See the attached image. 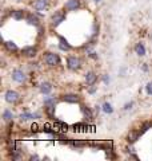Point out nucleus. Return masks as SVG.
I'll list each match as a JSON object with an SVG mask.
<instances>
[{"instance_id":"2eb2a0df","label":"nucleus","mask_w":152,"mask_h":161,"mask_svg":"<svg viewBox=\"0 0 152 161\" xmlns=\"http://www.w3.org/2000/svg\"><path fill=\"white\" fill-rule=\"evenodd\" d=\"M40 117L39 113H31V112H24L19 115L20 121H29V119H33V118H38Z\"/></svg>"},{"instance_id":"f03ea898","label":"nucleus","mask_w":152,"mask_h":161,"mask_svg":"<svg viewBox=\"0 0 152 161\" xmlns=\"http://www.w3.org/2000/svg\"><path fill=\"white\" fill-rule=\"evenodd\" d=\"M43 59H44V63L48 67H56L60 64V57L56 53H45Z\"/></svg>"},{"instance_id":"a211bd4d","label":"nucleus","mask_w":152,"mask_h":161,"mask_svg":"<svg viewBox=\"0 0 152 161\" xmlns=\"http://www.w3.org/2000/svg\"><path fill=\"white\" fill-rule=\"evenodd\" d=\"M4 47H6L9 53H18L19 51V47L16 46V43L12 42V40H7V42H4Z\"/></svg>"},{"instance_id":"cd10ccee","label":"nucleus","mask_w":152,"mask_h":161,"mask_svg":"<svg viewBox=\"0 0 152 161\" xmlns=\"http://www.w3.org/2000/svg\"><path fill=\"white\" fill-rule=\"evenodd\" d=\"M89 58H92V59H98L99 57H98V53H95V51H91V53H88L87 54Z\"/></svg>"},{"instance_id":"c85d7f7f","label":"nucleus","mask_w":152,"mask_h":161,"mask_svg":"<svg viewBox=\"0 0 152 161\" xmlns=\"http://www.w3.org/2000/svg\"><path fill=\"white\" fill-rule=\"evenodd\" d=\"M96 90H98V86H95V85H92L89 89H88V93L89 94H95L96 93Z\"/></svg>"},{"instance_id":"c756f323","label":"nucleus","mask_w":152,"mask_h":161,"mask_svg":"<svg viewBox=\"0 0 152 161\" xmlns=\"http://www.w3.org/2000/svg\"><path fill=\"white\" fill-rule=\"evenodd\" d=\"M29 160H40V157L38 154H32V156H29Z\"/></svg>"},{"instance_id":"393cba45","label":"nucleus","mask_w":152,"mask_h":161,"mask_svg":"<svg viewBox=\"0 0 152 161\" xmlns=\"http://www.w3.org/2000/svg\"><path fill=\"white\" fill-rule=\"evenodd\" d=\"M145 92H147V94H148V95H152V82H148V83H147Z\"/></svg>"},{"instance_id":"6e6552de","label":"nucleus","mask_w":152,"mask_h":161,"mask_svg":"<svg viewBox=\"0 0 152 161\" xmlns=\"http://www.w3.org/2000/svg\"><path fill=\"white\" fill-rule=\"evenodd\" d=\"M82 7V2L80 0H67L64 3V9L67 12H73L76 9H79Z\"/></svg>"},{"instance_id":"1a4fd4ad","label":"nucleus","mask_w":152,"mask_h":161,"mask_svg":"<svg viewBox=\"0 0 152 161\" xmlns=\"http://www.w3.org/2000/svg\"><path fill=\"white\" fill-rule=\"evenodd\" d=\"M25 22H27L29 26L39 27L40 26V19L38 16V12H28L27 15H25Z\"/></svg>"},{"instance_id":"4468645a","label":"nucleus","mask_w":152,"mask_h":161,"mask_svg":"<svg viewBox=\"0 0 152 161\" xmlns=\"http://www.w3.org/2000/svg\"><path fill=\"white\" fill-rule=\"evenodd\" d=\"M39 90H40V93H42V94L49 95L51 92H52V85H51L49 82H43V83H40Z\"/></svg>"},{"instance_id":"f3484780","label":"nucleus","mask_w":152,"mask_h":161,"mask_svg":"<svg viewBox=\"0 0 152 161\" xmlns=\"http://www.w3.org/2000/svg\"><path fill=\"white\" fill-rule=\"evenodd\" d=\"M25 15L27 14H25L24 9H13V11L11 12V16L15 20H23L25 18Z\"/></svg>"},{"instance_id":"423d86ee","label":"nucleus","mask_w":152,"mask_h":161,"mask_svg":"<svg viewBox=\"0 0 152 161\" xmlns=\"http://www.w3.org/2000/svg\"><path fill=\"white\" fill-rule=\"evenodd\" d=\"M11 78H12L13 82H16V83H25L28 77L22 69H15L11 73Z\"/></svg>"},{"instance_id":"72a5a7b5","label":"nucleus","mask_w":152,"mask_h":161,"mask_svg":"<svg viewBox=\"0 0 152 161\" xmlns=\"http://www.w3.org/2000/svg\"><path fill=\"white\" fill-rule=\"evenodd\" d=\"M15 2H23V0H15Z\"/></svg>"},{"instance_id":"7c9ffc66","label":"nucleus","mask_w":152,"mask_h":161,"mask_svg":"<svg viewBox=\"0 0 152 161\" xmlns=\"http://www.w3.org/2000/svg\"><path fill=\"white\" fill-rule=\"evenodd\" d=\"M141 69H143V71H148V66H147L145 63L143 64V67H141Z\"/></svg>"},{"instance_id":"6ab92c4d","label":"nucleus","mask_w":152,"mask_h":161,"mask_svg":"<svg viewBox=\"0 0 152 161\" xmlns=\"http://www.w3.org/2000/svg\"><path fill=\"white\" fill-rule=\"evenodd\" d=\"M3 119L6 121V122H12V119H13V113H12L9 109H4V110H3Z\"/></svg>"},{"instance_id":"20e7f679","label":"nucleus","mask_w":152,"mask_h":161,"mask_svg":"<svg viewBox=\"0 0 152 161\" xmlns=\"http://www.w3.org/2000/svg\"><path fill=\"white\" fill-rule=\"evenodd\" d=\"M49 6H51L49 0H33V3H32V8L35 9V12H38V14L45 12L49 8Z\"/></svg>"},{"instance_id":"dca6fc26","label":"nucleus","mask_w":152,"mask_h":161,"mask_svg":"<svg viewBox=\"0 0 152 161\" xmlns=\"http://www.w3.org/2000/svg\"><path fill=\"white\" fill-rule=\"evenodd\" d=\"M134 50H135V54H136V55H139V57H144L145 53H147L145 46H144V44L141 43V42L136 43V44H135V47H134Z\"/></svg>"},{"instance_id":"9b49d317","label":"nucleus","mask_w":152,"mask_h":161,"mask_svg":"<svg viewBox=\"0 0 152 161\" xmlns=\"http://www.w3.org/2000/svg\"><path fill=\"white\" fill-rule=\"evenodd\" d=\"M140 136H141L140 130H135V129L129 130V132H128V134H127V142H128L129 145L135 144L136 141L139 140V137H140Z\"/></svg>"},{"instance_id":"9d476101","label":"nucleus","mask_w":152,"mask_h":161,"mask_svg":"<svg viewBox=\"0 0 152 161\" xmlns=\"http://www.w3.org/2000/svg\"><path fill=\"white\" fill-rule=\"evenodd\" d=\"M62 101L67 103H79L80 102V95L79 94H75V93H67L62 95Z\"/></svg>"},{"instance_id":"39448f33","label":"nucleus","mask_w":152,"mask_h":161,"mask_svg":"<svg viewBox=\"0 0 152 161\" xmlns=\"http://www.w3.org/2000/svg\"><path fill=\"white\" fill-rule=\"evenodd\" d=\"M20 94L16 92V90H7L4 93V99H6L7 103H11V105H16L19 101H20Z\"/></svg>"},{"instance_id":"5701e85b","label":"nucleus","mask_w":152,"mask_h":161,"mask_svg":"<svg viewBox=\"0 0 152 161\" xmlns=\"http://www.w3.org/2000/svg\"><path fill=\"white\" fill-rule=\"evenodd\" d=\"M152 128V121H147V122H144V124H141V126H140V133L141 134H144L145 132H147V130H148V129H151Z\"/></svg>"},{"instance_id":"473e14b6","label":"nucleus","mask_w":152,"mask_h":161,"mask_svg":"<svg viewBox=\"0 0 152 161\" xmlns=\"http://www.w3.org/2000/svg\"><path fill=\"white\" fill-rule=\"evenodd\" d=\"M100 2V0H95V3H99Z\"/></svg>"},{"instance_id":"4be33fe9","label":"nucleus","mask_w":152,"mask_h":161,"mask_svg":"<svg viewBox=\"0 0 152 161\" xmlns=\"http://www.w3.org/2000/svg\"><path fill=\"white\" fill-rule=\"evenodd\" d=\"M58 102V98L53 97V95H49V97H47L44 99V106H49V105H56Z\"/></svg>"},{"instance_id":"bb28decb","label":"nucleus","mask_w":152,"mask_h":161,"mask_svg":"<svg viewBox=\"0 0 152 161\" xmlns=\"http://www.w3.org/2000/svg\"><path fill=\"white\" fill-rule=\"evenodd\" d=\"M101 79H103V83H104V85H108V83H109V80H111L108 74H104V75H103V78H101Z\"/></svg>"},{"instance_id":"f8f14e48","label":"nucleus","mask_w":152,"mask_h":161,"mask_svg":"<svg viewBox=\"0 0 152 161\" xmlns=\"http://www.w3.org/2000/svg\"><path fill=\"white\" fill-rule=\"evenodd\" d=\"M84 80L88 86H92V85H95L96 82H98V74H96L95 71H87L84 75Z\"/></svg>"},{"instance_id":"aec40b11","label":"nucleus","mask_w":152,"mask_h":161,"mask_svg":"<svg viewBox=\"0 0 152 161\" xmlns=\"http://www.w3.org/2000/svg\"><path fill=\"white\" fill-rule=\"evenodd\" d=\"M80 110H82V113H83V115H84L85 119H91V118L94 117L92 110H91L88 106H82V108H80Z\"/></svg>"},{"instance_id":"7ed1b4c3","label":"nucleus","mask_w":152,"mask_h":161,"mask_svg":"<svg viewBox=\"0 0 152 161\" xmlns=\"http://www.w3.org/2000/svg\"><path fill=\"white\" fill-rule=\"evenodd\" d=\"M67 11H55V14H52V16H51V26L52 27H58L60 26L65 19H67Z\"/></svg>"},{"instance_id":"ddd939ff","label":"nucleus","mask_w":152,"mask_h":161,"mask_svg":"<svg viewBox=\"0 0 152 161\" xmlns=\"http://www.w3.org/2000/svg\"><path fill=\"white\" fill-rule=\"evenodd\" d=\"M59 48L62 50V51H71L72 46L68 43L67 39H64L63 36H59Z\"/></svg>"},{"instance_id":"412c9836","label":"nucleus","mask_w":152,"mask_h":161,"mask_svg":"<svg viewBox=\"0 0 152 161\" xmlns=\"http://www.w3.org/2000/svg\"><path fill=\"white\" fill-rule=\"evenodd\" d=\"M101 110H103L105 114H112L114 113V108H112V105H111L109 102H104L103 106H101Z\"/></svg>"},{"instance_id":"0eeeda50","label":"nucleus","mask_w":152,"mask_h":161,"mask_svg":"<svg viewBox=\"0 0 152 161\" xmlns=\"http://www.w3.org/2000/svg\"><path fill=\"white\" fill-rule=\"evenodd\" d=\"M22 55L24 58H28V59H32L38 55V47L36 46H25L22 48Z\"/></svg>"},{"instance_id":"2f4dec72","label":"nucleus","mask_w":152,"mask_h":161,"mask_svg":"<svg viewBox=\"0 0 152 161\" xmlns=\"http://www.w3.org/2000/svg\"><path fill=\"white\" fill-rule=\"evenodd\" d=\"M31 129H32V130H38V125H36V124H33L32 126H31Z\"/></svg>"},{"instance_id":"f704fd0d","label":"nucleus","mask_w":152,"mask_h":161,"mask_svg":"<svg viewBox=\"0 0 152 161\" xmlns=\"http://www.w3.org/2000/svg\"><path fill=\"white\" fill-rule=\"evenodd\" d=\"M151 42H152V35H151Z\"/></svg>"},{"instance_id":"b1692460","label":"nucleus","mask_w":152,"mask_h":161,"mask_svg":"<svg viewBox=\"0 0 152 161\" xmlns=\"http://www.w3.org/2000/svg\"><path fill=\"white\" fill-rule=\"evenodd\" d=\"M55 106H56V105H49V106H44L45 113H47V115H48V117H51V118H52L53 115H55V109H56Z\"/></svg>"},{"instance_id":"f257e3e1","label":"nucleus","mask_w":152,"mask_h":161,"mask_svg":"<svg viewBox=\"0 0 152 161\" xmlns=\"http://www.w3.org/2000/svg\"><path fill=\"white\" fill-rule=\"evenodd\" d=\"M83 66V60L80 59V57L76 55H69L67 57V69L71 71H79Z\"/></svg>"},{"instance_id":"a878e982","label":"nucleus","mask_w":152,"mask_h":161,"mask_svg":"<svg viewBox=\"0 0 152 161\" xmlns=\"http://www.w3.org/2000/svg\"><path fill=\"white\" fill-rule=\"evenodd\" d=\"M132 106H134V101H129V102H127L124 105V110H131Z\"/></svg>"}]
</instances>
